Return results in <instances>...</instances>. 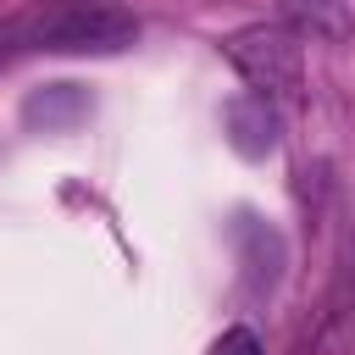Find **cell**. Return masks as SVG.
Wrapping results in <instances>:
<instances>
[{"instance_id": "1", "label": "cell", "mask_w": 355, "mask_h": 355, "mask_svg": "<svg viewBox=\"0 0 355 355\" xmlns=\"http://www.w3.org/2000/svg\"><path fill=\"white\" fill-rule=\"evenodd\" d=\"M22 39L39 44V50H72V55L89 50V55H116V50H128V44L139 39V22H133V11L105 6V0H67V6L44 11L39 22H28Z\"/></svg>"}, {"instance_id": "2", "label": "cell", "mask_w": 355, "mask_h": 355, "mask_svg": "<svg viewBox=\"0 0 355 355\" xmlns=\"http://www.w3.org/2000/svg\"><path fill=\"white\" fill-rule=\"evenodd\" d=\"M227 61L244 72V83L261 100H294L305 89V55L300 39L283 22H250L239 33H227Z\"/></svg>"}, {"instance_id": "3", "label": "cell", "mask_w": 355, "mask_h": 355, "mask_svg": "<svg viewBox=\"0 0 355 355\" xmlns=\"http://www.w3.org/2000/svg\"><path fill=\"white\" fill-rule=\"evenodd\" d=\"M277 22L294 39H311V44H338L355 28L349 0H277Z\"/></svg>"}, {"instance_id": "4", "label": "cell", "mask_w": 355, "mask_h": 355, "mask_svg": "<svg viewBox=\"0 0 355 355\" xmlns=\"http://www.w3.org/2000/svg\"><path fill=\"white\" fill-rule=\"evenodd\" d=\"M227 128H233V144H239L244 155H266V150L277 144V122H272V105H266L261 94L233 100V105H227Z\"/></svg>"}, {"instance_id": "5", "label": "cell", "mask_w": 355, "mask_h": 355, "mask_svg": "<svg viewBox=\"0 0 355 355\" xmlns=\"http://www.w3.org/2000/svg\"><path fill=\"white\" fill-rule=\"evenodd\" d=\"M211 355H266V349H261V338H255L250 327H227V333L211 344Z\"/></svg>"}]
</instances>
